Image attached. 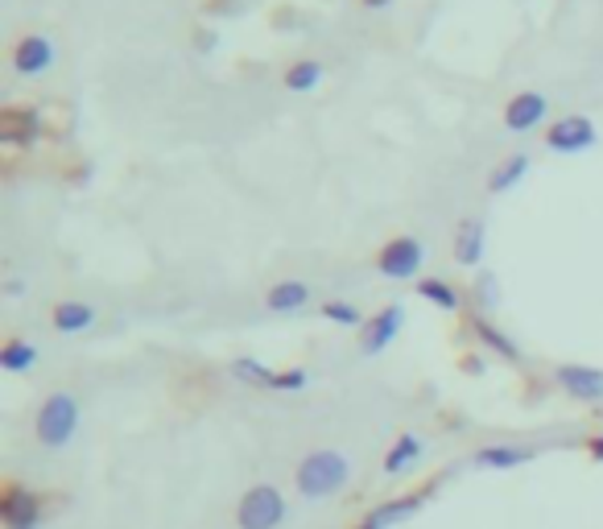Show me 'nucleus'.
<instances>
[{"instance_id": "nucleus-17", "label": "nucleus", "mask_w": 603, "mask_h": 529, "mask_svg": "<svg viewBox=\"0 0 603 529\" xmlns=\"http://www.w3.org/2000/svg\"><path fill=\"white\" fill-rule=\"evenodd\" d=\"M232 377L252 385V389H269V393H277V373H273L269 364H261V360H252V356L232 360Z\"/></svg>"}, {"instance_id": "nucleus-12", "label": "nucleus", "mask_w": 603, "mask_h": 529, "mask_svg": "<svg viewBox=\"0 0 603 529\" xmlns=\"http://www.w3.org/2000/svg\"><path fill=\"white\" fill-rule=\"evenodd\" d=\"M50 62H55V46L42 34H25L13 46V71L17 75H42V71H50Z\"/></svg>"}, {"instance_id": "nucleus-2", "label": "nucleus", "mask_w": 603, "mask_h": 529, "mask_svg": "<svg viewBox=\"0 0 603 529\" xmlns=\"http://www.w3.org/2000/svg\"><path fill=\"white\" fill-rule=\"evenodd\" d=\"M79 431V401L71 393H50L42 401L38 418H34V435H38L42 447L50 451H62Z\"/></svg>"}, {"instance_id": "nucleus-14", "label": "nucleus", "mask_w": 603, "mask_h": 529, "mask_svg": "<svg viewBox=\"0 0 603 529\" xmlns=\"http://www.w3.org/2000/svg\"><path fill=\"white\" fill-rule=\"evenodd\" d=\"M484 245H488V232H484V220H463L454 227V261L463 269H475L484 261Z\"/></svg>"}, {"instance_id": "nucleus-23", "label": "nucleus", "mask_w": 603, "mask_h": 529, "mask_svg": "<svg viewBox=\"0 0 603 529\" xmlns=\"http://www.w3.org/2000/svg\"><path fill=\"white\" fill-rule=\"evenodd\" d=\"M319 83H322L319 58H302V62H294V67L285 71V87H289V92H315Z\"/></svg>"}, {"instance_id": "nucleus-28", "label": "nucleus", "mask_w": 603, "mask_h": 529, "mask_svg": "<svg viewBox=\"0 0 603 529\" xmlns=\"http://www.w3.org/2000/svg\"><path fill=\"white\" fill-rule=\"evenodd\" d=\"M368 9H385V4H393V0H364Z\"/></svg>"}, {"instance_id": "nucleus-20", "label": "nucleus", "mask_w": 603, "mask_h": 529, "mask_svg": "<svg viewBox=\"0 0 603 529\" xmlns=\"http://www.w3.org/2000/svg\"><path fill=\"white\" fill-rule=\"evenodd\" d=\"M525 174H529V157L525 153H512V157H505V162L488 174V190L492 195H505V190L517 187Z\"/></svg>"}, {"instance_id": "nucleus-8", "label": "nucleus", "mask_w": 603, "mask_h": 529, "mask_svg": "<svg viewBox=\"0 0 603 529\" xmlns=\"http://www.w3.org/2000/svg\"><path fill=\"white\" fill-rule=\"evenodd\" d=\"M430 496H434V489L410 492V496H393V501H385V505H377V509L368 513L356 529H397V526H405V521H410V517H414V513L422 509Z\"/></svg>"}, {"instance_id": "nucleus-25", "label": "nucleus", "mask_w": 603, "mask_h": 529, "mask_svg": "<svg viewBox=\"0 0 603 529\" xmlns=\"http://www.w3.org/2000/svg\"><path fill=\"white\" fill-rule=\"evenodd\" d=\"M475 303L492 310V306H500V282L492 278V273H480V282H475Z\"/></svg>"}, {"instance_id": "nucleus-3", "label": "nucleus", "mask_w": 603, "mask_h": 529, "mask_svg": "<svg viewBox=\"0 0 603 529\" xmlns=\"http://www.w3.org/2000/svg\"><path fill=\"white\" fill-rule=\"evenodd\" d=\"M285 521V496L273 484H257L240 496L236 505V526L240 529H282Z\"/></svg>"}, {"instance_id": "nucleus-19", "label": "nucleus", "mask_w": 603, "mask_h": 529, "mask_svg": "<svg viewBox=\"0 0 603 529\" xmlns=\"http://www.w3.org/2000/svg\"><path fill=\"white\" fill-rule=\"evenodd\" d=\"M95 322V310L87 303H58L55 306V331L58 336H79Z\"/></svg>"}, {"instance_id": "nucleus-26", "label": "nucleus", "mask_w": 603, "mask_h": 529, "mask_svg": "<svg viewBox=\"0 0 603 529\" xmlns=\"http://www.w3.org/2000/svg\"><path fill=\"white\" fill-rule=\"evenodd\" d=\"M310 385V373L306 368H285V373H277V393H302Z\"/></svg>"}, {"instance_id": "nucleus-16", "label": "nucleus", "mask_w": 603, "mask_h": 529, "mask_svg": "<svg viewBox=\"0 0 603 529\" xmlns=\"http://www.w3.org/2000/svg\"><path fill=\"white\" fill-rule=\"evenodd\" d=\"M310 303V285L306 282H277L269 294H264V306L273 310V315H294L302 306Z\"/></svg>"}, {"instance_id": "nucleus-22", "label": "nucleus", "mask_w": 603, "mask_h": 529, "mask_svg": "<svg viewBox=\"0 0 603 529\" xmlns=\"http://www.w3.org/2000/svg\"><path fill=\"white\" fill-rule=\"evenodd\" d=\"M417 294H422L426 303L438 306V310H459V306H463L459 290H454L451 282H442V278H422V282H417Z\"/></svg>"}, {"instance_id": "nucleus-6", "label": "nucleus", "mask_w": 603, "mask_h": 529, "mask_svg": "<svg viewBox=\"0 0 603 529\" xmlns=\"http://www.w3.org/2000/svg\"><path fill=\"white\" fill-rule=\"evenodd\" d=\"M554 380L566 397L583 401V405H603V368H591V364H558L554 368Z\"/></svg>"}, {"instance_id": "nucleus-4", "label": "nucleus", "mask_w": 603, "mask_h": 529, "mask_svg": "<svg viewBox=\"0 0 603 529\" xmlns=\"http://www.w3.org/2000/svg\"><path fill=\"white\" fill-rule=\"evenodd\" d=\"M422 261H426V248L414 236H393L389 245L380 248L377 269L389 278V282H414L422 273Z\"/></svg>"}, {"instance_id": "nucleus-9", "label": "nucleus", "mask_w": 603, "mask_h": 529, "mask_svg": "<svg viewBox=\"0 0 603 529\" xmlns=\"http://www.w3.org/2000/svg\"><path fill=\"white\" fill-rule=\"evenodd\" d=\"M546 145L554 153H583L595 145V125L587 116H563L546 129Z\"/></svg>"}, {"instance_id": "nucleus-10", "label": "nucleus", "mask_w": 603, "mask_h": 529, "mask_svg": "<svg viewBox=\"0 0 603 529\" xmlns=\"http://www.w3.org/2000/svg\"><path fill=\"white\" fill-rule=\"evenodd\" d=\"M537 451L533 447H512V443H496V447H480L472 455V468L480 472H512V468H525L533 463Z\"/></svg>"}, {"instance_id": "nucleus-11", "label": "nucleus", "mask_w": 603, "mask_h": 529, "mask_svg": "<svg viewBox=\"0 0 603 529\" xmlns=\"http://www.w3.org/2000/svg\"><path fill=\"white\" fill-rule=\"evenodd\" d=\"M546 113H549L546 95L542 92H521L505 104V125H509L512 132H529V129H537V125L546 120Z\"/></svg>"}, {"instance_id": "nucleus-24", "label": "nucleus", "mask_w": 603, "mask_h": 529, "mask_svg": "<svg viewBox=\"0 0 603 529\" xmlns=\"http://www.w3.org/2000/svg\"><path fill=\"white\" fill-rule=\"evenodd\" d=\"M322 319L340 322V327H359V322H368L359 315V306L343 303V298H331V303H322Z\"/></svg>"}, {"instance_id": "nucleus-5", "label": "nucleus", "mask_w": 603, "mask_h": 529, "mask_svg": "<svg viewBox=\"0 0 603 529\" xmlns=\"http://www.w3.org/2000/svg\"><path fill=\"white\" fill-rule=\"evenodd\" d=\"M42 517H46V505L34 489L25 484H9L4 496H0V521L4 529H42Z\"/></svg>"}, {"instance_id": "nucleus-27", "label": "nucleus", "mask_w": 603, "mask_h": 529, "mask_svg": "<svg viewBox=\"0 0 603 529\" xmlns=\"http://www.w3.org/2000/svg\"><path fill=\"white\" fill-rule=\"evenodd\" d=\"M591 459H603V435L591 438Z\"/></svg>"}, {"instance_id": "nucleus-21", "label": "nucleus", "mask_w": 603, "mask_h": 529, "mask_svg": "<svg viewBox=\"0 0 603 529\" xmlns=\"http://www.w3.org/2000/svg\"><path fill=\"white\" fill-rule=\"evenodd\" d=\"M38 364V348L25 340H9L4 348H0V368L4 373H29Z\"/></svg>"}, {"instance_id": "nucleus-13", "label": "nucleus", "mask_w": 603, "mask_h": 529, "mask_svg": "<svg viewBox=\"0 0 603 529\" xmlns=\"http://www.w3.org/2000/svg\"><path fill=\"white\" fill-rule=\"evenodd\" d=\"M42 137V116L34 108H4L0 113V141L4 145H34Z\"/></svg>"}, {"instance_id": "nucleus-7", "label": "nucleus", "mask_w": 603, "mask_h": 529, "mask_svg": "<svg viewBox=\"0 0 603 529\" xmlns=\"http://www.w3.org/2000/svg\"><path fill=\"white\" fill-rule=\"evenodd\" d=\"M401 327H405V306L401 303L377 310L373 319L364 322V331H359V352H364V356H380V352L401 336Z\"/></svg>"}, {"instance_id": "nucleus-15", "label": "nucleus", "mask_w": 603, "mask_h": 529, "mask_svg": "<svg viewBox=\"0 0 603 529\" xmlns=\"http://www.w3.org/2000/svg\"><path fill=\"white\" fill-rule=\"evenodd\" d=\"M422 455H426V443H422V435H401L389 447V455H385V475H405V472H414L417 463H422Z\"/></svg>"}, {"instance_id": "nucleus-1", "label": "nucleus", "mask_w": 603, "mask_h": 529, "mask_svg": "<svg viewBox=\"0 0 603 529\" xmlns=\"http://www.w3.org/2000/svg\"><path fill=\"white\" fill-rule=\"evenodd\" d=\"M347 480H352V463L340 451H310L294 472V484L306 501H327L347 489Z\"/></svg>"}, {"instance_id": "nucleus-18", "label": "nucleus", "mask_w": 603, "mask_h": 529, "mask_svg": "<svg viewBox=\"0 0 603 529\" xmlns=\"http://www.w3.org/2000/svg\"><path fill=\"white\" fill-rule=\"evenodd\" d=\"M472 331H475V340L484 343L488 352H496L500 360H509V364H517V360H521V348H517V343H512L509 336L500 331V327H492L488 319H472Z\"/></svg>"}]
</instances>
